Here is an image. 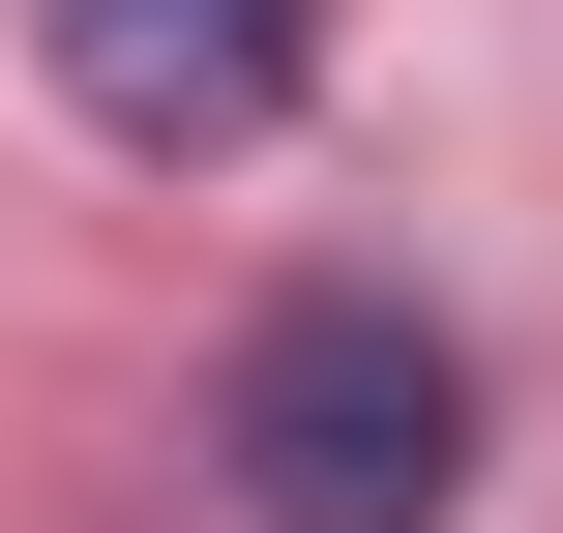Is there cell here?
<instances>
[{
	"instance_id": "cell-1",
	"label": "cell",
	"mask_w": 563,
	"mask_h": 533,
	"mask_svg": "<svg viewBox=\"0 0 563 533\" xmlns=\"http://www.w3.org/2000/svg\"><path fill=\"white\" fill-rule=\"evenodd\" d=\"M208 475H238V533H445L475 504V356H445L386 267H297V297L208 356Z\"/></svg>"
},
{
	"instance_id": "cell-2",
	"label": "cell",
	"mask_w": 563,
	"mask_h": 533,
	"mask_svg": "<svg viewBox=\"0 0 563 533\" xmlns=\"http://www.w3.org/2000/svg\"><path fill=\"white\" fill-rule=\"evenodd\" d=\"M30 59H59V119H89V148L208 178V148H267V119L327 89V0H30Z\"/></svg>"
}]
</instances>
